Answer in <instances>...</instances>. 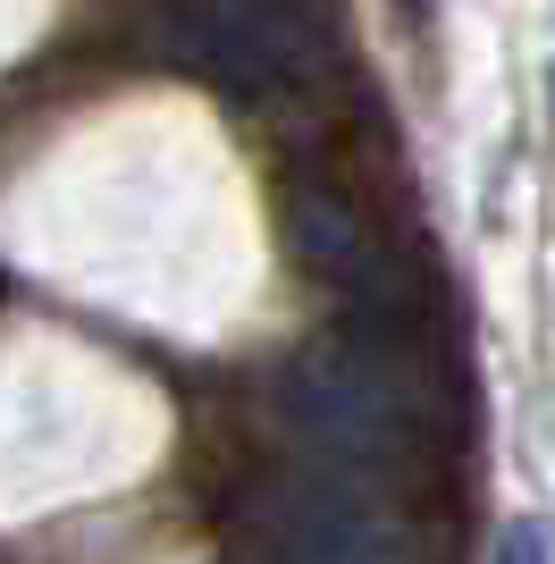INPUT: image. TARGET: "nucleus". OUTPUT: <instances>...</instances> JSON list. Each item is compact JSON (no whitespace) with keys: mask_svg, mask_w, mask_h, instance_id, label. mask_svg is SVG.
I'll list each match as a JSON object with an SVG mask.
<instances>
[{"mask_svg":"<svg viewBox=\"0 0 555 564\" xmlns=\"http://www.w3.org/2000/svg\"><path fill=\"white\" fill-rule=\"evenodd\" d=\"M286 9H320V0H286Z\"/></svg>","mask_w":555,"mask_h":564,"instance_id":"nucleus-4","label":"nucleus"},{"mask_svg":"<svg viewBox=\"0 0 555 564\" xmlns=\"http://www.w3.org/2000/svg\"><path fill=\"white\" fill-rule=\"evenodd\" d=\"M278 413L320 464L353 480H395L421 447L429 371L404 329V312H362L337 346H312L278 379Z\"/></svg>","mask_w":555,"mask_h":564,"instance_id":"nucleus-1","label":"nucleus"},{"mask_svg":"<svg viewBox=\"0 0 555 564\" xmlns=\"http://www.w3.org/2000/svg\"><path fill=\"white\" fill-rule=\"evenodd\" d=\"M286 236H295V261H303V270H312L320 286H337L353 312H395V261L379 253V236L362 228L353 203L303 186L295 203H286Z\"/></svg>","mask_w":555,"mask_h":564,"instance_id":"nucleus-2","label":"nucleus"},{"mask_svg":"<svg viewBox=\"0 0 555 564\" xmlns=\"http://www.w3.org/2000/svg\"><path fill=\"white\" fill-rule=\"evenodd\" d=\"M270 556H404V531H379L370 506L337 480H303V489H270L261 497V540Z\"/></svg>","mask_w":555,"mask_h":564,"instance_id":"nucleus-3","label":"nucleus"}]
</instances>
